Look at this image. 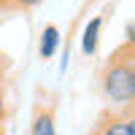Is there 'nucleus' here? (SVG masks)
Wrapping results in <instances>:
<instances>
[{"mask_svg":"<svg viewBox=\"0 0 135 135\" xmlns=\"http://www.w3.org/2000/svg\"><path fill=\"white\" fill-rule=\"evenodd\" d=\"M103 92L105 100L119 111L132 108L135 100V65H132V43L116 51L103 68Z\"/></svg>","mask_w":135,"mask_h":135,"instance_id":"f257e3e1","label":"nucleus"},{"mask_svg":"<svg viewBox=\"0 0 135 135\" xmlns=\"http://www.w3.org/2000/svg\"><path fill=\"white\" fill-rule=\"evenodd\" d=\"M97 135H135V122H132V108L124 114H108L97 127Z\"/></svg>","mask_w":135,"mask_h":135,"instance_id":"f03ea898","label":"nucleus"},{"mask_svg":"<svg viewBox=\"0 0 135 135\" xmlns=\"http://www.w3.org/2000/svg\"><path fill=\"white\" fill-rule=\"evenodd\" d=\"M100 32H103V16H92L84 27V35H81V51L86 57H92L97 51V43H100Z\"/></svg>","mask_w":135,"mask_h":135,"instance_id":"7ed1b4c3","label":"nucleus"},{"mask_svg":"<svg viewBox=\"0 0 135 135\" xmlns=\"http://www.w3.org/2000/svg\"><path fill=\"white\" fill-rule=\"evenodd\" d=\"M57 46H60V30L57 25H46L41 32V41H38V51H41V57L43 60H49L57 54Z\"/></svg>","mask_w":135,"mask_h":135,"instance_id":"20e7f679","label":"nucleus"},{"mask_svg":"<svg viewBox=\"0 0 135 135\" xmlns=\"http://www.w3.org/2000/svg\"><path fill=\"white\" fill-rule=\"evenodd\" d=\"M30 135H57V130H54V116H51L49 108H38L35 114H32Z\"/></svg>","mask_w":135,"mask_h":135,"instance_id":"39448f33","label":"nucleus"},{"mask_svg":"<svg viewBox=\"0 0 135 135\" xmlns=\"http://www.w3.org/2000/svg\"><path fill=\"white\" fill-rule=\"evenodd\" d=\"M41 3L43 0H0V6H8V8H35Z\"/></svg>","mask_w":135,"mask_h":135,"instance_id":"423d86ee","label":"nucleus"},{"mask_svg":"<svg viewBox=\"0 0 135 135\" xmlns=\"http://www.w3.org/2000/svg\"><path fill=\"white\" fill-rule=\"evenodd\" d=\"M6 119V97H3V92H0V122Z\"/></svg>","mask_w":135,"mask_h":135,"instance_id":"0eeeda50","label":"nucleus"},{"mask_svg":"<svg viewBox=\"0 0 135 135\" xmlns=\"http://www.w3.org/2000/svg\"><path fill=\"white\" fill-rule=\"evenodd\" d=\"M0 135H3V122H0Z\"/></svg>","mask_w":135,"mask_h":135,"instance_id":"6e6552de","label":"nucleus"}]
</instances>
